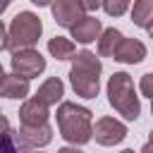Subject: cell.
Segmentation results:
<instances>
[{"label":"cell","instance_id":"obj_1","mask_svg":"<svg viewBox=\"0 0 153 153\" xmlns=\"http://www.w3.org/2000/svg\"><path fill=\"white\" fill-rule=\"evenodd\" d=\"M93 112L72 100H62L57 105V129L60 136L72 146H84L93 139Z\"/></svg>","mask_w":153,"mask_h":153},{"label":"cell","instance_id":"obj_2","mask_svg":"<svg viewBox=\"0 0 153 153\" xmlns=\"http://www.w3.org/2000/svg\"><path fill=\"white\" fill-rule=\"evenodd\" d=\"M100 72H103V62L96 53L91 50L74 53L69 69V84L74 93L81 98H96L100 91Z\"/></svg>","mask_w":153,"mask_h":153},{"label":"cell","instance_id":"obj_3","mask_svg":"<svg viewBox=\"0 0 153 153\" xmlns=\"http://www.w3.org/2000/svg\"><path fill=\"white\" fill-rule=\"evenodd\" d=\"M108 103L129 122L141 115V100L134 91V81L127 72H115L108 79Z\"/></svg>","mask_w":153,"mask_h":153},{"label":"cell","instance_id":"obj_4","mask_svg":"<svg viewBox=\"0 0 153 153\" xmlns=\"http://www.w3.org/2000/svg\"><path fill=\"white\" fill-rule=\"evenodd\" d=\"M41 33H43V22H41V17L33 14V12H29V10H24V12H19V14L12 19V24H10V29H7V48H10L12 53L33 48V45L38 43Z\"/></svg>","mask_w":153,"mask_h":153},{"label":"cell","instance_id":"obj_5","mask_svg":"<svg viewBox=\"0 0 153 153\" xmlns=\"http://www.w3.org/2000/svg\"><path fill=\"white\" fill-rule=\"evenodd\" d=\"M10 65H12V74H19V76H24L29 81L45 72V57L36 48H26V50L12 53Z\"/></svg>","mask_w":153,"mask_h":153},{"label":"cell","instance_id":"obj_6","mask_svg":"<svg viewBox=\"0 0 153 153\" xmlns=\"http://www.w3.org/2000/svg\"><path fill=\"white\" fill-rule=\"evenodd\" d=\"M93 139L100 143V146H115V143H122L127 139V127L124 122L115 120V117H100L96 120L93 124Z\"/></svg>","mask_w":153,"mask_h":153},{"label":"cell","instance_id":"obj_7","mask_svg":"<svg viewBox=\"0 0 153 153\" xmlns=\"http://www.w3.org/2000/svg\"><path fill=\"white\" fill-rule=\"evenodd\" d=\"M84 12L86 10L81 7L79 0H53V19L62 29H72L84 17Z\"/></svg>","mask_w":153,"mask_h":153},{"label":"cell","instance_id":"obj_8","mask_svg":"<svg viewBox=\"0 0 153 153\" xmlns=\"http://www.w3.org/2000/svg\"><path fill=\"white\" fill-rule=\"evenodd\" d=\"M17 136H19V141L24 143V146H29V148H43V146H48L50 141H53V127L45 122V124H38V127H19V131H17Z\"/></svg>","mask_w":153,"mask_h":153},{"label":"cell","instance_id":"obj_9","mask_svg":"<svg viewBox=\"0 0 153 153\" xmlns=\"http://www.w3.org/2000/svg\"><path fill=\"white\" fill-rule=\"evenodd\" d=\"M69 31H72V38H76V43L88 45V43H93V41L100 38V33H103V24H100V19L84 14Z\"/></svg>","mask_w":153,"mask_h":153},{"label":"cell","instance_id":"obj_10","mask_svg":"<svg viewBox=\"0 0 153 153\" xmlns=\"http://www.w3.org/2000/svg\"><path fill=\"white\" fill-rule=\"evenodd\" d=\"M48 105H43L38 98H29L24 100V105L19 108V120L24 127H38V124H45L48 122Z\"/></svg>","mask_w":153,"mask_h":153},{"label":"cell","instance_id":"obj_11","mask_svg":"<svg viewBox=\"0 0 153 153\" xmlns=\"http://www.w3.org/2000/svg\"><path fill=\"white\" fill-rule=\"evenodd\" d=\"M143 57H146V45L139 38H122L120 48L112 55V60L124 62V65H139Z\"/></svg>","mask_w":153,"mask_h":153},{"label":"cell","instance_id":"obj_12","mask_svg":"<svg viewBox=\"0 0 153 153\" xmlns=\"http://www.w3.org/2000/svg\"><path fill=\"white\" fill-rule=\"evenodd\" d=\"M62 96H65V84L57 79V76H50V79H45L41 86H38V91H36V96L33 98H38L43 105H57V103H62Z\"/></svg>","mask_w":153,"mask_h":153},{"label":"cell","instance_id":"obj_13","mask_svg":"<svg viewBox=\"0 0 153 153\" xmlns=\"http://www.w3.org/2000/svg\"><path fill=\"white\" fill-rule=\"evenodd\" d=\"M0 96L2 98H12V100H22L29 96V79L19 76V74H5L0 81Z\"/></svg>","mask_w":153,"mask_h":153},{"label":"cell","instance_id":"obj_14","mask_svg":"<svg viewBox=\"0 0 153 153\" xmlns=\"http://www.w3.org/2000/svg\"><path fill=\"white\" fill-rule=\"evenodd\" d=\"M122 38H124L122 31H117L115 26L103 29V33H100V38H98V55H100V57H112L115 50L120 48Z\"/></svg>","mask_w":153,"mask_h":153},{"label":"cell","instance_id":"obj_15","mask_svg":"<svg viewBox=\"0 0 153 153\" xmlns=\"http://www.w3.org/2000/svg\"><path fill=\"white\" fill-rule=\"evenodd\" d=\"M48 53L55 57V60H72L74 53H76V45L72 38H65V36H55L48 41Z\"/></svg>","mask_w":153,"mask_h":153},{"label":"cell","instance_id":"obj_16","mask_svg":"<svg viewBox=\"0 0 153 153\" xmlns=\"http://www.w3.org/2000/svg\"><path fill=\"white\" fill-rule=\"evenodd\" d=\"M131 22L141 29H148V24L153 22V0H134Z\"/></svg>","mask_w":153,"mask_h":153},{"label":"cell","instance_id":"obj_17","mask_svg":"<svg viewBox=\"0 0 153 153\" xmlns=\"http://www.w3.org/2000/svg\"><path fill=\"white\" fill-rule=\"evenodd\" d=\"M19 136H17V131H12V129H7L2 136H0V153H19Z\"/></svg>","mask_w":153,"mask_h":153},{"label":"cell","instance_id":"obj_18","mask_svg":"<svg viewBox=\"0 0 153 153\" xmlns=\"http://www.w3.org/2000/svg\"><path fill=\"white\" fill-rule=\"evenodd\" d=\"M129 2H131V0H103V10H105L110 17H122V14L129 10Z\"/></svg>","mask_w":153,"mask_h":153},{"label":"cell","instance_id":"obj_19","mask_svg":"<svg viewBox=\"0 0 153 153\" xmlns=\"http://www.w3.org/2000/svg\"><path fill=\"white\" fill-rule=\"evenodd\" d=\"M139 91H141V96H146V98H151V100H153V72H148V74H143V76H141Z\"/></svg>","mask_w":153,"mask_h":153},{"label":"cell","instance_id":"obj_20","mask_svg":"<svg viewBox=\"0 0 153 153\" xmlns=\"http://www.w3.org/2000/svg\"><path fill=\"white\" fill-rule=\"evenodd\" d=\"M79 2L86 12H96L98 7H103V0H79Z\"/></svg>","mask_w":153,"mask_h":153},{"label":"cell","instance_id":"obj_21","mask_svg":"<svg viewBox=\"0 0 153 153\" xmlns=\"http://www.w3.org/2000/svg\"><path fill=\"white\" fill-rule=\"evenodd\" d=\"M5 48H7V26L0 19V50H5Z\"/></svg>","mask_w":153,"mask_h":153},{"label":"cell","instance_id":"obj_22","mask_svg":"<svg viewBox=\"0 0 153 153\" xmlns=\"http://www.w3.org/2000/svg\"><path fill=\"white\" fill-rule=\"evenodd\" d=\"M7 129H10V122H7V117H5V115H0V136H2Z\"/></svg>","mask_w":153,"mask_h":153},{"label":"cell","instance_id":"obj_23","mask_svg":"<svg viewBox=\"0 0 153 153\" xmlns=\"http://www.w3.org/2000/svg\"><path fill=\"white\" fill-rule=\"evenodd\" d=\"M57 153H84V151H79L76 146H65V148H60Z\"/></svg>","mask_w":153,"mask_h":153},{"label":"cell","instance_id":"obj_24","mask_svg":"<svg viewBox=\"0 0 153 153\" xmlns=\"http://www.w3.org/2000/svg\"><path fill=\"white\" fill-rule=\"evenodd\" d=\"M33 5H38V7H48V5H53V0H31Z\"/></svg>","mask_w":153,"mask_h":153},{"label":"cell","instance_id":"obj_25","mask_svg":"<svg viewBox=\"0 0 153 153\" xmlns=\"http://www.w3.org/2000/svg\"><path fill=\"white\" fill-rule=\"evenodd\" d=\"M10 2H12V0H0V14H2V12L10 7Z\"/></svg>","mask_w":153,"mask_h":153},{"label":"cell","instance_id":"obj_26","mask_svg":"<svg viewBox=\"0 0 153 153\" xmlns=\"http://www.w3.org/2000/svg\"><path fill=\"white\" fill-rule=\"evenodd\" d=\"M141 153H153V146H151V143H143V148H141Z\"/></svg>","mask_w":153,"mask_h":153},{"label":"cell","instance_id":"obj_27","mask_svg":"<svg viewBox=\"0 0 153 153\" xmlns=\"http://www.w3.org/2000/svg\"><path fill=\"white\" fill-rule=\"evenodd\" d=\"M146 31H148V36H151V38H153V22H151V24H148V29H146Z\"/></svg>","mask_w":153,"mask_h":153},{"label":"cell","instance_id":"obj_28","mask_svg":"<svg viewBox=\"0 0 153 153\" xmlns=\"http://www.w3.org/2000/svg\"><path fill=\"white\" fill-rule=\"evenodd\" d=\"M148 143H151V146H153V131H151V134H148Z\"/></svg>","mask_w":153,"mask_h":153},{"label":"cell","instance_id":"obj_29","mask_svg":"<svg viewBox=\"0 0 153 153\" xmlns=\"http://www.w3.org/2000/svg\"><path fill=\"white\" fill-rule=\"evenodd\" d=\"M2 76H5V69H2V65H0V81H2Z\"/></svg>","mask_w":153,"mask_h":153},{"label":"cell","instance_id":"obj_30","mask_svg":"<svg viewBox=\"0 0 153 153\" xmlns=\"http://www.w3.org/2000/svg\"><path fill=\"white\" fill-rule=\"evenodd\" d=\"M122 153H134V151H131V148H124V151H122Z\"/></svg>","mask_w":153,"mask_h":153},{"label":"cell","instance_id":"obj_31","mask_svg":"<svg viewBox=\"0 0 153 153\" xmlns=\"http://www.w3.org/2000/svg\"><path fill=\"white\" fill-rule=\"evenodd\" d=\"M151 115H153V100H151Z\"/></svg>","mask_w":153,"mask_h":153},{"label":"cell","instance_id":"obj_32","mask_svg":"<svg viewBox=\"0 0 153 153\" xmlns=\"http://www.w3.org/2000/svg\"><path fill=\"white\" fill-rule=\"evenodd\" d=\"M0 115H2V112H0Z\"/></svg>","mask_w":153,"mask_h":153}]
</instances>
